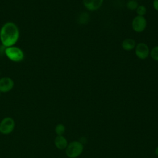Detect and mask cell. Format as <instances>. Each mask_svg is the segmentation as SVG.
Here are the masks:
<instances>
[{"mask_svg": "<svg viewBox=\"0 0 158 158\" xmlns=\"http://www.w3.org/2000/svg\"><path fill=\"white\" fill-rule=\"evenodd\" d=\"M152 7L154 10L158 11V0H153Z\"/></svg>", "mask_w": 158, "mask_h": 158, "instance_id": "obj_16", "label": "cell"}, {"mask_svg": "<svg viewBox=\"0 0 158 158\" xmlns=\"http://www.w3.org/2000/svg\"><path fill=\"white\" fill-rule=\"evenodd\" d=\"M136 45V41L132 38H126L122 42V49L127 51L133 50L135 49Z\"/></svg>", "mask_w": 158, "mask_h": 158, "instance_id": "obj_10", "label": "cell"}, {"mask_svg": "<svg viewBox=\"0 0 158 158\" xmlns=\"http://www.w3.org/2000/svg\"><path fill=\"white\" fill-rule=\"evenodd\" d=\"M136 14H138V15L144 16L146 14L147 9L144 6L139 5L138 6L137 9H136Z\"/></svg>", "mask_w": 158, "mask_h": 158, "instance_id": "obj_15", "label": "cell"}, {"mask_svg": "<svg viewBox=\"0 0 158 158\" xmlns=\"http://www.w3.org/2000/svg\"><path fill=\"white\" fill-rule=\"evenodd\" d=\"M0 74H1V70H0Z\"/></svg>", "mask_w": 158, "mask_h": 158, "instance_id": "obj_19", "label": "cell"}, {"mask_svg": "<svg viewBox=\"0 0 158 158\" xmlns=\"http://www.w3.org/2000/svg\"><path fill=\"white\" fill-rule=\"evenodd\" d=\"M20 36L17 25L12 22L5 23L0 30V41L5 48L14 46Z\"/></svg>", "mask_w": 158, "mask_h": 158, "instance_id": "obj_1", "label": "cell"}, {"mask_svg": "<svg viewBox=\"0 0 158 158\" xmlns=\"http://www.w3.org/2000/svg\"><path fill=\"white\" fill-rule=\"evenodd\" d=\"M147 20L144 16L137 15L133 18L131 22V27L136 33H141L146 29Z\"/></svg>", "mask_w": 158, "mask_h": 158, "instance_id": "obj_5", "label": "cell"}, {"mask_svg": "<svg viewBox=\"0 0 158 158\" xmlns=\"http://www.w3.org/2000/svg\"><path fill=\"white\" fill-rule=\"evenodd\" d=\"M89 14L86 12H83L80 14L78 19V22L80 24L85 25L89 22Z\"/></svg>", "mask_w": 158, "mask_h": 158, "instance_id": "obj_11", "label": "cell"}, {"mask_svg": "<svg viewBox=\"0 0 158 158\" xmlns=\"http://www.w3.org/2000/svg\"><path fill=\"white\" fill-rule=\"evenodd\" d=\"M104 0H83L85 7L90 12L98 10L102 5Z\"/></svg>", "mask_w": 158, "mask_h": 158, "instance_id": "obj_8", "label": "cell"}, {"mask_svg": "<svg viewBox=\"0 0 158 158\" xmlns=\"http://www.w3.org/2000/svg\"><path fill=\"white\" fill-rule=\"evenodd\" d=\"M135 1H139V0H135Z\"/></svg>", "mask_w": 158, "mask_h": 158, "instance_id": "obj_20", "label": "cell"}, {"mask_svg": "<svg viewBox=\"0 0 158 158\" xmlns=\"http://www.w3.org/2000/svg\"><path fill=\"white\" fill-rule=\"evenodd\" d=\"M138 6L137 1L135 0H129L127 2V8L130 10H136Z\"/></svg>", "mask_w": 158, "mask_h": 158, "instance_id": "obj_13", "label": "cell"}, {"mask_svg": "<svg viewBox=\"0 0 158 158\" xmlns=\"http://www.w3.org/2000/svg\"><path fill=\"white\" fill-rule=\"evenodd\" d=\"M155 154L157 155V156H158V146L156 148V149H155Z\"/></svg>", "mask_w": 158, "mask_h": 158, "instance_id": "obj_17", "label": "cell"}, {"mask_svg": "<svg viewBox=\"0 0 158 158\" xmlns=\"http://www.w3.org/2000/svg\"><path fill=\"white\" fill-rule=\"evenodd\" d=\"M4 53L9 60L14 62H20L25 57L23 51L20 48L15 46L5 48Z\"/></svg>", "mask_w": 158, "mask_h": 158, "instance_id": "obj_2", "label": "cell"}, {"mask_svg": "<svg viewBox=\"0 0 158 158\" xmlns=\"http://www.w3.org/2000/svg\"><path fill=\"white\" fill-rule=\"evenodd\" d=\"M83 144L78 141H73L68 144L65 153L69 158H77L80 156L83 151Z\"/></svg>", "mask_w": 158, "mask_h": 158, "instance_id": "obj_3", "label": "cell"}, {"mask_svg": "<svg viewBox=\"0 0 158 158\" xmlns=\"http://www.w3.org/2000/svg\"><path fill=\"white\" fill-rule=\"evenodd\" d=\"M14 86V80L8 77L0 78V92L7 93L11 91Z\"/></svg>", "mask_w": 158, "mask_h": 158, "instance_id": "obj_7", "label": "cell"}, {"mask_svg": "<svg viewBox=\"0 0 158 158\" xmlns=\"http://www.w3.org/2000/svg\"><path fill=\"white\" fill-rule=\"evenodd\" d=\"M135 53L138 59L144 60L149 56L150 50L148 46L146 43H139L135 48Z\"/></svg>", "mask_w": 158, "mask_h": 158, "instance_id": "obj_6", "label": "cell"}, {"mask_svg": "<svg viewBox=\"0 0 158 158\" xmlns=\"http://www.w3.org/2000/svg\"><path fill=\"white\" fill-rule=\"evenodd\" d=\"M149 55L154 60L158 62V45L154 46L151 49Z\"/></svg>", "mask_w": 158, "mask_h": 158, "instance_id": "obj_14", "label": "cell"}, {"mask_svg": "<svg viewBox=\"0 0 158 158\" xmlns=\"http://www.w3.org/2000/svg\"><path fill=\"white\" fill-rule=\"evenodd\" d=\"M15 126L14 120L12 117H6L0 122V133L2 135H9L14 131Z\"/></svg>", "mask_w": 158, "mask_h": 158, "instance_id": "obj_4", "label": "cell"}, {"mask_svg": "<svg viewBox=\"0 0 158 158\" xmlns=\"http://www.w3.org/2000/svg\"><path fill=\"white\" fill-rule=\"evenodd\" d=\"M54 131L57 135H63L65 131V127L62 123H58L55 127Z\"/></svg>", "mask_w": 158, "mask_h": 158, "instance_id": "obj_12", "label": "cell"}, {"mask_svg": "<svg viewBox=\"0 0 158 158\" xmlns=\"http://www.w3.org/2000/svg\"><path fill=\"white\" fill-rule=\"evenodd\" d=\"M1 92H0V96H1Z\"/></svg>", "mask_w": 158, "mask_h": 158, "instance_id": "obj_18", "label": "cell"}, {"mask_svg": "<svg viewBox=\"0 0 158 158\" xmlns=\"http://www.w3.org/2000/svg\"><path fill=\"white\" fill-rule=\"evenodd\" d=\"M54 145L58 149L64 150L66 149L68 141L63 135H57L54 139Z\"/></svg>", "mask_w": 158, "mask_h": 158, "instance_id": "obj_9", "label": "cell"}]
</instances>
